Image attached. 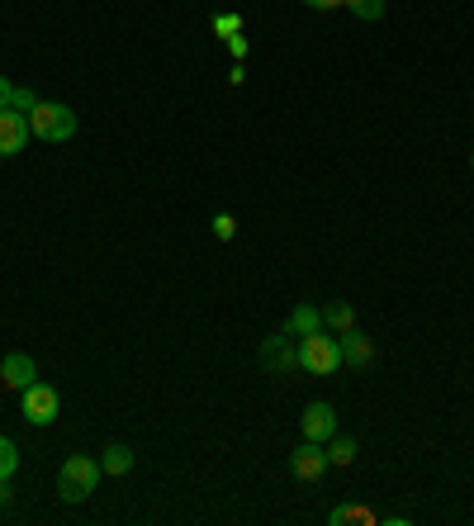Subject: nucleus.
<instances>
[{
  "mask_svg": "<svg viewBox=\"0 0 474 526\" xmlns=\"http://www.w3.org/2000/svg\"><path fill=\"white\" fill-rule=\"evenodd\" d=\"M100 460H91V455H67L62 460V470H57V493H62V503H86L95 493V484H100Z\"/></svg>",
  "mask_w": 474,
  "mask_h": 526,
  "instance_id": "nucleus-1",
  "label": "nucleus"
},
{
  "mask_svg": "<svg viewBox=\"0 0 474 526\" xmlns=\"http://www.w3.org/2000/svg\"><path fill=\"white\" fill-rule=\"evenodd\" d=\"M29 128L43 143H67V138H76V114L67 105H57V100H38L29 109Z\"/></svg>",
  "mask_w": 474,
  "mask_h": 526,
  "instance_id": "nucleus-2",
  "label": "nucleus"
},
{
  "mask_svg": "<svg viewBox=\"0 0 474 526\" xmlns=\"http://www.w3.org/2000/svg\"><path fill=\"white\" fill-rule=\"evenodd\" d=\"M299 370H309V375H332V370H342V342L328 337V332L299 337Z\"/></svg>",
  "mask_w": 474,
  "mask_h": 526,
  "instance_id": "nucleus-3",
  "label": "nucleus"
},
{
  "mask_svg": "<svg viewBox=\"0 0 474 526\" xmlns=\"http://www.w3.org/2000/svg\"><path fill=\"white\" fill-rule=\"evenodd\" d=\"M19 413H24V422H34V427H48V422H57V413H62V399H57L53 384L34 380L19 394Z\"/></svg>",
  "mask_w": 474,
  "mask_h": 526,
  "instance_id": "nucleus-4",
  "label": "nucleus"
},
{
  "mask_svg": "<svg viewBox=\"0 0 474 526\" xmlns=\"http://www.w3.org/2000/svg\"><path fill=\"white\" fill-rule=\"evenodd\" d=\"M328 470H332L328 441H309V436H304V446H294V451H290V474H294V479H304V484H318V479H323Z\"/></svg>",
  "mask_w": 474,
  "mask_h": 526,
  "instance_id": "nucleus-5",
  "label": "nucleus"
},
{
  "mask_svg": "<svg viewBox=\"0 0 474 526\" xmlns=\"http://www.w3.org/2000/svg\"><path fill=\"white\" fill-rule=\"evenodd\" d=\"M261 365H266L271 375H290V370H299V337H290L285 327L271 332V337L261 342Z\"/></svg>",
  "mask_w": 474,
  "mask_h": 526,
  "instance_id": "nucleus-6",
  "label": "nucleus"
},
{
  "mask_svg": "<svg viewBox=\"0 0 474 526\" xmlns=\"http://www.w3.org/2000/svg\"><path fill=\"white\" fill-rule=\"evenodd\" d=\"M29 138H34L29 114H19V109H0V157H19Z\"/></svg>",
  "mask_w": 474,
  "mask_h": 526,
  "instance_id": "nucleus-7",
  "label": "nucleus"
},
{
  "mask_svg": "<svg viewBox=\"0 0 474 526\" xmlns=\"http://www.w3.org/2000/svg\"><path fill=\"white\" fill-rule=\"evenodd\" d=\"M34 380H38L34 356H24V351H10V356L0 361V389H10V394H24V389H29Z\"/></svg>",
  "mask_w": 474,
  "mask_h": 526,
  "instance_id": "nucleus-8",
  "label": "nucleus"
},
{
  "mask_svg": "<svg viewBox=\"0 0 474 526\" xmlns=\"http://www.w3.org/2000/svg\"><path fill=\"white\" fill-rule=\"evenodd\" d=\"M299 427H304L309 441H332V436H337V413H332V403H309L304 418H299Z\"/></svg>",
  "mask_w": 474,
  "mask_h": 526,
  "instance_id": "nucleus-9",
  "label": "nucleus"
},
{
  "mask_svg": "<svg viewBox=\"0 0 474 526\" xmlns=\"http://www.w3.org/2000/svg\"><path fill=\"white\" fill-rule=\"evenodd\" d=\"M337 342H342V365H351V370H365V365H375V342L365 337L361 327L342 332Z\"/></svg>",
  "mask_w": 474,
  "mask_h": 526,
  "instance_id": "nucleus-10",
  "label": "nucleus"
},
{
  "mask_svg": "<svg viewBox=\"0 0 474 526\" xmlns=\"http://www.w3.org/2000/svg\"><path fill=\"white\" fill-rule=\"evenodd\" d=\"M285 332H290V337H313V332H323V309H313V304H294L290 318H285Z\"/></svg>",
  "mask_w": 474,
  "mask_h": 526,
  "instance_id": "nucleus-11",
  "label": "nucleus"
},
{
  "mask_svg": "<svg viewBox=\"0 0 474 526\" xmlns=\"http://www.w3.org/2000/svg\"><path fill=\"white\" fill-rule=\"evenodd\" d=\"M100 470H105V474H128V470H133V451H128L124 441L105 446V451H100Z\"/></svg>",
  "mask_w": 474,
  "mask_h": 526,
  "instance_id": "nucleus-12",
  "label": "nucleus"
},
{
  "mask_svg": "<svg viewBox=\"0 0 474 526\" xmlns=\"http://www.w3.org/2000/svg\"><path fill=\"white\" fill-rule=\"evenodd\" d=\"M323 327H332V332L342 337V332H351V327H356V309L337 299V304H328V309H323Z\"/></svg>",
  "mask_w": 474,
  "mask_h": 526,
  "instance_id": "nucleus-13",
  "label": "nucleus"
},
{
  "mask_svg": "<svg viewBox=\"0 0 474 526\" xmlns=\"http://www.w3.org/2000/svg\"><path fill=\"white\" fill-rule=\"evenodd\" d=\"M356 455H361V446H356L351 436H342V432H337V436L328 441V460H332V465H351Z\"/></svg>",
  "mask_w": 474,
  "mask_h": 526,
  "instance_id": "nucleus-14",
  "label": "nucleus"
},
{
  "mask_svg": "<svg viewBox=\"0 0 474 526\" xmlns=\"http://www.w3.org/2000/svg\"><path fill=\"white\" fill-rule=\"evenodd\" d=\"M15 470H19V446L10 436H0V479H15Z\"/></svg>",
  "mask_w": 474,
  "mask_h": 526,
  "instance_id": "nucleus-15",
  "label": "nucleus"
},
{
  "mask_svg": "<svg viewBox=\"0 0 474 526\" xmlns=\"http://www.w3.org/2000/svg\"><path fill=\"white\" fill-rule=\"evenodd\" d=\"M328 522L342 526V522H380V517H375V512H365V508H332Z\"/></svg>",
  "mask_w": 474,
  "mask_h": 526,
  "instance_id": "nucleus-16",
  "label": "nucleus"
},
{
  "mask_svg": "<svg viewBox=\"0 0 474 526\" xmlns=\"http://www.w3.org/2000/svg\"><path fill=\"white\" fill-rule=\"evenodd\" d=\"M347 10L375 24V19H384V0H347Z\"/></svg>",
  "mask_w": 474,
  "mask_h": 526,
  "instance_id": "nucleus-17",
  "label": "nucleus"
},
{
  "mask_svg": "<svg viewBox=\"0 0 474 526\" xmlns=\"http://www.w3.org/2000/svg\"><path fill=\"white\" fill-rule=\"evenodd\" d=\"M214 34H219V38L242 34V15H233V10H223V15H214Z\"/></svg>",
  "mask_w": 474,
  "mask_h": 526,
  "instance_id": "nucleus-18",
  "label": "nucleus"
},
{
  "mask_svg": "<svg viewBox=\"0 0 474 526\" xmlns=\"http://www.w3.org/2000/svg\"><path fill=\"white\" fill-rule=\"evenodd\" d=\"M34 105H38V95L29 91V86H15V91H10V109H19V114H29Z\"/></svg>",
  "mask_w": 474,
  "mask_h": 526,
  "instance_id": "nucleus-19",
  "label": "nucleus"
},
{
  "mask_svg": "<svg viewBox=\"0 0 474 526\" xmlns=\"http://www.w3.org/2000/svg\"><path fill=\"white\" fill-rule=\"evenodd\" d=\"M214 237H219V242H233V237H237V218L233 214H214Z\"/></svg>",
  "mask_w": 474,
  "mask_h": 526,
  "instance_id": "nucleus-20",
  "label": "nucleus"
},
{
  "mask_svg": "<svg viewBox=\"0 0 474 526\" xmlns=\"http://www.w3.org/2000/svg\"><path fill=\"white\" fill-rule=\"evenodd\" d=\"M223 43H228V53H233V62H242V57H247V38H242V34L223 38Z\"/></svg>",
  "mask_w": 474,
  "mask_h": 526,
  "instance_id": "nucleus-21",
  "label": "nucleus"
},
{
  "mask_svg": "<svg viewBox=\"0 0 474 526\" xmlns=\"http://www.w3.org/2000/svg\"><path fill=\"white\" fill-rule=\"evenodd\" d=\"M309 10H337V5H347V0H304Z\"/></svg>",
  "mask_w": 474,
  "mask_h": 526,
  "instance_id": "nucleus-22",
  "label": "nucleus"
},
{
  "mask_svg": "<svg viewBox=\"0 0 474 526\" xmlns=\"http://www.w3.org/2000/svg\"><path fill=\"white\" fill-rule=\"evenodd\" d=\"M10 91H15V86H10V81L0 76V109H10Z\"/></svg>",
  "mask_w": 474,
  "mask_h": 526,
  "instance_id": "nucleus-23",
  "label": "nucleus"
},
{
  "mask_svg": "<svg viewBox=\"0 0 474 526\" xmlns=\"http://www.w3.org/2000/svg\"><path fill=\"white\" fill-rule=\"evenodd\" d=\"M10 503V479H0V508Z\"/></svg>",
  "mask_w": 474,
  "mask_h": 526,
  "instance_id": "nucleus-24",
  "label": "nucleus"
},
{
  "mask_svg": "<svg viewBox=\"0 0 474 526\" xmlns=\"http://www.w3.org/2000/svg\"><path fill=\"white\" fill-rule=\"evenodd\" d=\"M470 171H474V152H470Z\"/></svg>",
  "mask_w": 474,
  "mask_h": 526,
  "instance_id": "nucleus-25",
  "label": "nucleus"
}]
</instances>
